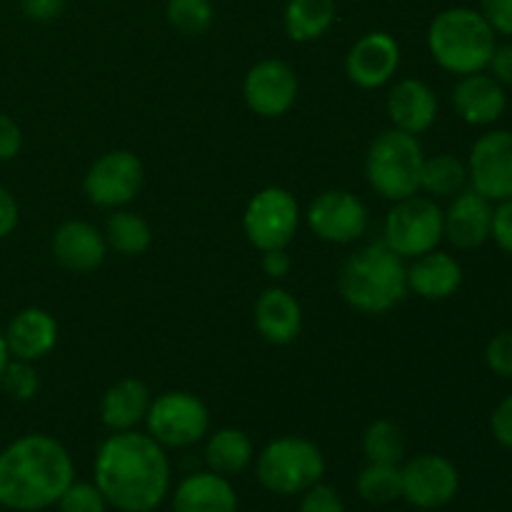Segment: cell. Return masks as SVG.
I'll use <instances>...</instances> for the list:
<instances>
[{
    "label": "cell",
    "instance_id": "obj_1",
    "mask_svg": "<svg viewBox=\"0 0 512 512\" xmlns=\"http://www.w3.org/2000/svg\"><path fill=\"white\" fill-rule=\"evenodd\" d=\"M170 460L148 433L125 430L103 440L93 460V483L120 512H153L170 495Z\"/></svg>",
    "mask_w": 512,
    "mask_h": 512
},
{
    "label": "cell",
    "instance_id": "obj_2",
    "mask_svg": "<svg viewBox=\"0 0 512 512\" xmlns=\"http://www.w3.org/2000/svg\"><path fill=\"white\" fill-rule=\"evenodd\" d=\"M73 480L68 448L50 435L28 433L0 450V505L5 510L53 508Z\"/></svg>",
    "mask_w": 512,
    "mask_h": 512
},
{
    "label": "cell",
    "instance_id": "obj_3",
    "mask_svg": "<svg viewBox=\"0 0 512 512\" xmlns=\"http://www.w3.org/2000/svg\"><path fill=\"white\" fill-rule=\"evenodd\" d=\"M338 293L355 313L378 318L408 298V265L383 240L363 245L340 265Z\"/></svg>",
    "mask_w": 512,
    "mask_h": 512
},
{
    "label": "cell",
    "instance_id": "obj_4",
    "mask_svg": "<svg viewBox=\"0 0 512 512\" xmlns=\"http://www.w3.org/2000/svg\"><path fill=\"white\" fill-rule=\"evenodd\" d=\"M498 48V33L475 8H448L428 28V50L435 63L453 75L480 73Z\"/></svg>",
    "mask_w": 512,
    "mask_h": 512
},
{
    "label": "cell",
    "instance_id": "obj_5",
    "mask_svg": "<svg viewBox=\"0 0 512 512\" xmlns=\"http://www.w3.org/2000/svg\"><path fill=\"white\" fill-rule=\"evenodd\" d=\"M425 153L418 135L390 128L370 143L365 153V180L380 198L403 200L420 193Z\"/></svg>",
    "mask_w": 512,
    "mask_h": 512
},
{
    "label": "cell",
    "instance_id": "obj_6",
    "mask_svg": "<svg viewBox=\"0 0 512 512\" xmlns=\"http://www.w3.org/2000/svg\"><path fill=\"white\" fill-rule=\"evenodd\" d=\"M255 475L268 493L290 498L323 480L325 458L313 440L283 435L260 450L255 458Z\"/></svg>",
    "mask_w": 512,
    "mask_h": 512
},
{
    "label": "cell",
    "instance_id": "obj_7",
    "mask_svg": "<svg viewBox=\"0 0 512 512\" xmlns=\"http://www.w3.org/2000/svg\"><path fill=\"white\" fill-rule=\"evenodd\" d=\"M443 238V208L428 195L395 200L385 215L383 243L403 260L430 253Z\"/></svg>",
    "mask_w": 512,
    "mask_h": 512
},
{
    "label": "cell",
    "instance_id": "obj_8",
    "mask_svg": "<svg viewBox=\"0 0 512 512\" xmlns=\"http://www.w3.org/2000/svg\"><path fill=\"white\" fill-rule=\"evenodd\" d=\"M300 203L288 188L268 185L248 200L243 213V233L260 253L288 248L300 228Z\"/></svg>",
    "mask_w": 512,
    "mask_h": 512
},
{
    "label": "cell",
    "instance_id": "obj_9",
    "mask_svg": "<svg viewBox=\"0 0 512 512\" xmlns=\"http://www.w3.org/2000/svg\"><path fill=\"white\" fill-rule=\"evenodd\" d=\"M145 428L163 448H190L210 433V410L188 390H168L153 398Z\"/></svg>",
    "mask_w": 512,
    "mask_h": 512
},
{
    "label": "cell",
    "instance_id": "obj_10",
    "mask_svg": "<svg viewBox=\"0 0 512 512\" xmlns=\"http://www.w3.org/2000/svg\"><path fill=\"white\" fill-rule=\"evenodd\" d=\"M143 180L145 168L138 155L130 150H110L88 168L83 193L98 208L118 210L138 198Z\"/></svg>",
    "mask_w": 512,
    "mask_h": 512
},
{
    "label": "cell",
    "instance_id": "obj_11",
    "mask_svg": "<svg viewBox=\"0 0 512 512\" xmlns=\"http://www.w3.org/2000/svg\"><path fill=\"white\" fill-rule=\"evenodd\" d=\"M305 223L313 235L330 245H350L368 233V208L348 190H325L310 200Z\"/></svg>",
    "mask_w": 512,
    "mask_h": 512
},
{
    "label": "cell",
    "instance_id": "obj_12",
    "mask_svg": "<svg viewBox=\"0 0 512 512\" xmlns=\"http://www.w3.org/2000/svg\"><path fill=\"white\" fill-rule=\"evenodd\" d=\"M403 495L400 498L418 510H440L455 500L460 490V473L445 455L425 453L400 468Z\"/></svg>",
    "mask_w": 512,
    "mask_h": 512
},
{
    "label": "cell",
    "instance_id": "obj_13",
    "mask_svg": "<svg viewBox=\"0 0 512 512\" xmlns=\"http://www.w3.org/2000/svg\"><path fill=\"white\" fill-rule=\"evenodd\" d=\"M470 188L488 198L490 203H503L512 198V130H490L480 135L468 155Z\"/></svg>",
    "mask_w": 512,
    "mask_h": 512
},
{
    "label": "cell",
    "instance_id": "obj_14",
    "mask_svg": "<svg viewBox=\"0 0 512 512\" xmlns=\"http://www.w3.org/2000/svg\"><path fill=\"white\" fill-rule=\"evenodd\" d=\"M298 75L285 60L268 58L245 73L243 100L255 115L265 120L283 118L298 100Z\"/></svg>",
    "mask_w": 512,
    "mask_h": 512
},
{
    "label": "cell",
    "instance_id": "obj_15",
    "mask_svg": "<svg viewBox=\"0 0 512 512\" xmlns=\"http://www.w3.org/2000/svg\"><path fill=\"white\" fill-rule=\"evenodd\" d=\"M400 68V45L385 30H373L350 45L345 55V75L363 90L388 85Z\"/></svg>",
    "mask_w": 512,
    "mask_h": 512
},
{
    "label": "cell",
    "instance_id": "obj_16",
    "mask_svg": "<svg viewBox=\"0 0 512 512\" xmlns=\"http://www.w3.org/2000/svg\"><path fill=\"white\" fill-rule=\"evenodd\" d=\"M493 208L488 198L465 188L455 198H450L448 210H443V233L453 248L475 250L490 240L493 228Z\"/></svg>",
    "mask_w": 512,
    "mask_h": 512
},
{
    "label": "cell",
    "instance_id": "obj_17",
    "mask_svg": "<svg viewBox=\"0 0 512 512\" xmlns=\"http://www.w3.org/2000/svg\"><path fill=\"white\" fill-rule=\"evenodd\" d=\"M453 108L460 115V120L475 128H485V125H493L503 118L505 108H508V93H505V85H500L498 80L490 73L480 70V73L460 75V80L455 83L453 95Z\"/></svg>",
    "mask_w": 512,
    "mask_h": 512
},
{
    "label": "cell",
    "instance_id": "obj_18",
    "mask_svg": "<svg viewBox=\"0 0 512 512\" xmlns=\"http://www.w3.org/2000/svg\"><path fill=\"white\" fill-rule=\"evenodd\" d=\"M53 255L70 273H93L105 263V235L88 220H65L53 233Z\"/></svg>",
    "mask_w": 512,
    "mask_h": 512
},
{
    "label": "cell",
    "instance_id": "obj_19",
    "mask_svg": "<svg viewBox=\"0 0 512 512\" xmlns=\"http://www.w3.org/2000/svg\"><path fill=\"white\" fill-rule=\"evenodd\" d=\"M385 108H388L393 128L410 135H420L433 128L440 105L438 95L428 83L418 78H403L390 88Z\"/></svg>",
    "mask_w": 512,
    "mask_h": 512
},
{
    "label": "cell",
    "instance_id": "obj_20",
    "mask_svg": "<svg viewBox=\"0 0 512 512\" xmlns=\"http://www.w3.org/2000/svg\"><path fill=\"white\" fill-rule=\"evenodd\" d=\"M3 333L10 358L38 363L58 345V320L43 308H23L10 318Z\"/></svg>",
    "mask_w": 512,
    "mask_h": 512
},
{
    "label": "cell",
    "instance_id": "obj_21",
    "mask_svg": "<svg viewBox=\"0 0 512 512\" xmlns=\"http://www.w3.org/2000/svg\"><path fill=\"white\" fill-rule=\"evenodd\" d=\"M255 328L268 340L270 345H290L298 340L300 330H303V308H300L298 298L288 293L285 288L263 290L258 295L253 308Z\"/></svg>",
    "mask_w": 512,
    "mask_h": 512
},
{
    "label": "cell",
    "instance_id": "obj_22",
    "mask_svg": "<svg viewBox=\"0 0 512 512\" xmlns=\"http://www.w3.org/2000/svg\"><path fill=\"white\" fill-rule=\"evenodd\" d=\"M460 285H463V265L445 250H430L420 258H413V263L408 265V290L430 303L453 298Z\"/></svg>",
    "mask_w": 512,
    "mask_h": 512
},
{
    "label": "cell",
    "instance_id": "obj_23",
    "mask_svg": "<svg viewBox=\"0 0 512 512\" xmlns=\"http://www.w3.org/2000/svg\"><path fill=\"white\" fill-rule=\"evenodd\" d=\"M173 512H238V493L225 475L200 470L178 483Z\"/></svg>",
    "mask_w": 512,
    "mask_h": 512
},
{
    "label": "cell",
    "instance_id": "obj_24",
    "mask_svg": "<svg viewBox=\"0 0 512 512\" xmlns=\"http://www.w3.org/2000/svg\"><path fill=\"white\" fill-rule=\"evenodd\" d=\"M153 395L138 378H123L110 385L100 400V420L110 433H125L145 423Z\"/></svg>",
    "mask_w": 512,
    "mask_h": 512
},
{
    "label": "cell",
    "instance_id": "obj_25",
    "mask_svg": "<svg viewBox=\"0 0 512 512\" xmlns=\"http://www.w3.org/2000/svg\"><path fill=\"white\" fill-rule=\"evenodd\" d=\"M255 460L253 440L240 428H220L205 440V465L213 473L238 475Z\"/></svg>",
    "mask_w": 512,
    "mask_h": 512
},
{
    "label": "cell",
    "instance_id": "obj_26",
    "mask_svg": "<svg viewBox=\"0 0 512 512\" xmlns=\"http://www.w3.org/2000/svg\"><path fill=\"white\" fill-rule=\"evenodd\" d=\"M338 18L335 0H288L283 13L285 33L295 43H313L333 28Z\"/></svg>",
    "mask_w": 512,
    "mask_h": 512
},
{
    "label": "cell",
    "instance_id": "obj_27",
    "mask_svg": "<svg viewBox=\"0 0 512 512\" xmlns=\"http://www.w3.org/2000/svg\"><path fill=\"white\" fill-rule=\"evenodd\" d=\"M103 235L108 250H115L125 258L143 255L153 245V228L143 215L133 213V210H113V215L105 220Z\"/></svg>",
    "mask_w": 512,
    "mask_h": 512
},
{
    "label": "cell",
    "instance_id": "obj_28",
    "mask_svg": "<svg viewBox=\"0 0 512 512\" xmlns=\"http://www.w3.org/2000/svg\"><path fill=\"white\" fill-rule=\"evenodd\" d=\"M465 188H470L465 160L450 153H438L433 158H425L423 173H420V190L428 193V198H455Z\"/></svg>",
    "mask_w": 512,
    "mask_h": 512
},
{
    "label": "cell",
    "instance_id": "obj_29",
    "mask_svg": "<svg viewBox=\"0 0 512 512\" xmlns=\"http://www.w3.org/2000/svg\"><path fill=\"white\" fill-rule=\"evenodd\" d=\"M405 435L393 420H375L363 433V453L368 463L400 465L405 460Z\"/></svg>",
    "mask_w": 512,
    "mask_h": 512
},
{
    "label": "cell",
    "instance_id": "obj_30",
    "mask_svg": "<svg viewBox=\"0 0 512 512\" xmlns=\"http://www.w3.org/2000/svg\"><path fill=\"white\" fill-rule=\"evenodd\" d=\"M358 495L370 505H390L403 495L400 483V465L368 463L358 475Z\"/></svg>",
    "mask_w": 512,
    "mask_h": 512
},
{
    "label": "cell",
    "instance_id": "obj_31",
    "mask_svg": "<svg viewBox=\"0 0 512 512\" xmlns=\"http://www.w3.org/2000/svg\"><path fill=\"white\" fill-rule=\"evenodd\" d=\"M165 18L180 33L200 35L213 25L215 5L213 0H168Z\"/></svg>",
    "mask_w": 512,
    "mask_h": 512
},
{
    "label": "cell",
    "instance_id": "obj_32",
    "mask_svg": "<svg viewBox=\"0 0 512 512\" xmlns=\"http://www.w3.org/2000/svg\"><path fill=\"white\" fill-rule=\"evenodd\" d=\"M0 385H3V390L10 395V398L25 403V400H33L35 395H38L40 378L38 373H35L33 363L10 358L8 365H5L3 375H0Z\"/></svg>",
    "mask_w": 512,
    "mask_h": 512
},
{
    "label": "cell",
    "instance_id": "obj_33",
    "mask_svg": "<svg viewBox=\"0 0 512 512\" xmlns=\"http://www.w3.org/2000/svg\"><path fill=\"white\" fill-rule=\"evenodd\" d=\"M60 512H105L108 500L95 483L73 480L58 500Z\"/></svg>",
    "mask_w": 512,
    "mask_h": 512
},
{
    "label": "cell",
    "instance_id": "obj_34",
    "mask_svg": "<svg viewBox=\"0 0 512 512\" xmlns=\"http://www.w3.org/2000/svg\"><path fill=\"white\" fill-rule=\"evenodd\" d=\"M485 365L500 378H512V330H500L485 345Z\"/></svg>",
    "mask_w": 512,
    "mask_h": 512
},
{
    "label": "cell",
    "instance_id": "obj_35",
    "mask_svg": "<svg viewBox=\"0 0 512 512\" xmlns=\"http://www.w3.org/2000/svg\"><path fill=\"white\" fill-rule=\"evenodd\" d=\"M300 512H345V503L338 490L320 480L300 493Z\"/></svg>",
    "mask_w": 512,
    "mask_h": 512
},
{
    "label": "cell",
    "instance_id": "obj_36",
    "mask_svg": "<svg viewBox=\"0 0 512 512\" xmlns=\"http://www.w3.org/2000/svg\"><path fill=\"white\" fill-rule=\"evenodd\" d=\"M490 238L495 240L503 253L512 255V198L503 200L493 208V228H490Z\"/></svg>",
    "mask_w": 512,
    "mask_h": 512
},
{
    "label": "cell",
    "instance_id": "obj_37",
    "mask_svg": "<svg viewBox=\"0 0 512 512\" xmlns=\"http://www.w3.org/2000/svg\"><path fill=\"white\" fill-rule=\"evenodd\" d=\"M490 433H493L495 443L503 445L505 450H512V393L495 405L493 415H490Z\"/></svg>",
    "mask_w": 512,
    "mask_h": 512
},
{
    "label": "cell",
    "instance_id": "obj_38",
    "mask_svg": "<svg viewBox=\"0 0 512 512\" xmlns=\"http://www.w3.org/2000/svg\"><path fill=\"white\" fill-rule=\"evenodd\" d=\"M480 13L493 25L495 33L512 38V0H480Z\"/></svg>",
    "mask_w": 512,
    "mask_h": 512
},
{
    "label": "cell",
    "instance_id": "obj_39",
    "mask_svg": "<svg viewBox=\"0 0 512 512\" xmlns=\"http://www.w3.org/2000/svg\"><path fill=\"white\" fill-rule=\"evenodd\" d=\"M23 148V130L10 115L0 113V163H8Z\"/></svg>",
    "mask_w": 512,
    "mask_h": 512
},
{
    "label": "cell",
    "instance_id": "obj_40",
    "mask_svg": "<svg viewBox=\"0 0 512 512\" xmlns=\"http://www.w3.org/2000/svg\"><path fill=\"white\" fill-rule=\"evenodd\" d=\"M488 70L490 75H493L495 80H498L500 85H505V88H512V43H505V45H498L493 53V58H490L488 63Z\"/></svg>",
    "mask_w": 512,
    "mask_h": 512
},
{
    "label": "cell",
    "instance_id": "obj_41",
    "mask_svg": "<svg viewBox=\"0 0 512 512\" xmlns=\"http://www.w3.org/2000/svg\"><path fill=\"white\" fill-rule=\"evenodd\" d=\"M20 220V210L15 198L10 195V190H5L0 185V240H5L8 235H13V230L18 228Z\"/></svg>",
    "mask_w": 512,
    "mask_h": 512
},
{
    "label": "cell",
    "instance_id": "obj_42",
    "mask_svg": "<svg viewBox=\"0 0 512 512\" xmlns=\"http://www.w3.org/2000/svg\"><path fill=\"white\" fill-rule=\"evenodd\" d=\"M290 268H293V260H290L288 248H275L263 253V270L270 280L288 278Z\"/></svg>",
    "mask_w": 512,
    "mask_h": 512
},
{
    "label": "cell",
    "instance_id": "obj_43",
    "mask_svg": "<svg viewBox=\"0 0 512 512\" xmlns=\"http://www.w3.org/2000/svg\"><path fill=\"white\" fill-rule=\"evenodd\" d=\"M23 13L35 23H48V20L58 18L63 10V0H20Z\"/></svg>",
    "mask_w": 512,
    "mask_h": 512
},
{
    "label": "cell",
    "instance_id": "obj_44",
    "mask_svg": "<svg viewBox=\"0 0 512 512\" xmlns=\"http://www.w3.org/2000/svg\"><path fill=\"white\" fill-rule=\"evenodd\" d=\"M8 360H10V350H8V343H5V333L0 330V375H3Z\"/></svg>",
    "mask_w": 512,
    "mask_h": 512
}]
</instances>
